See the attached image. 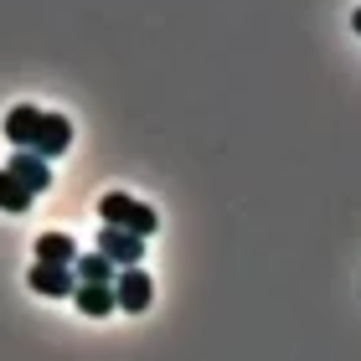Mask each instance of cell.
I'll return each instance as SVG.
<instances>
[{
	"label": "cell",
	"mask_w": 361,
	"mask_h": 361,
	"mask_svg": "<svg viewBox=\"0 0 361 361\" xmlns=\"http://www.w3.org/2000/svg\"><path fill=\"white\" fill-rule=\"evenodd\" d=\"M98 217H104V227H119V233H135V238H150L160 227L155 207H145L140 196H124V191H109L98 202Z\"/></svg>",
	"instance_id": "1"
},
{
	"label": "cell",
	"mask_w": 361,
	"mask_h": 361,
	"mask_svg": "<svg viewBox=\"0 0 361 361\" xmlns=\"http://www.w3.org/2000/svg\"><path fill=\"white\" fill-rule=\"evenodd\" d=\"M150 300H155V284H150L145 269H119V274H114V305H119V310L140 315V310H150Z\"/></svg>",
	"instance_id": "2"
},
{
	"label": "cell",
	"mask_w": 361,
	"mask_h": 361,
	"mask_svg": "<svg viewBox=\"0 0 361 361\" xmlns=\"http://www.w3.org/2000/svg\"><path fill=\"white\" fill-rule=\"evenodd\" d=\"M98 253H104L114 269H140V258H145V238L119 233V227H104V233H98Z\"/></svg>",
	"instance_id": "3"
},
{
	"label": "cell",
	"mask_w": 361,
	"mask_h": 361,
	"mask_svg": "<svg viewBox=\"0 0 361 361\" xmlns=\"http://www.w3.org/2000/svg\"><path fill=\"white\" fill-rule=\"evenodd\" d=\"M73 145V124L62 119V114H42V124H37V145H31V155H42L47 166L62 155Z\"/></svg>",
	"instance_id": "4"
},
{
	"label": "cell",
	"mask_w": 361,
	"mask_h": 361,
	"mask_svg": "<svg viewBox=\"0 0 361 361\" xmlns=\"http://www.w3.org/2000/svg\"><path fill=\"white\" fill-rule=\"evenodd\" d=\"M26 284L37 289V294H47V300H68V294L78 289V274L62 269V264H31Z\"/></svg>",
	"instance_id": "5"
},
{
	"label": "cell",
	"mask_w": 361,
	"mask_h": 361,
	"mask_svg": "<svg viewBox=\"0 0 361 361\" xmlns=\"http://www.w3.org/2000/svg\"><path fill=\"white\" fill-rule=\"evenodd\" d=\"M21 186L31 191V196H42L47 186H52V166H47L42 155H31V150H21V155H11V166H6Z\"/></svg>",
	"instance_id": "6"
},
{
	"label": "cell",
	"mask_w": 361,
	"mask_h": 361,
	"mask_svg": "<svg viewBox=\"0 0 361 361\" xmlns=\"http://www.w3.org/2000/svg\"><path fill=\"white\" fill-rule=\"evenodd\" d=\"M37 124H42V109L16 104V109L6 114V140L16 145V150H31V145H37Z\"/></svg>",
	"instance_id": "7"
},
{
	"label": "cell",
	"mask_w": 361,
	"mask_h": 361,
	"mask_svg": "<svg viewBox=\"0 0 361 361\" xmlns=\"http://www.w3.org/2000/svg\"><path fill=\"white\" fill-rule=\"evenodd\" d=\"M73 300H78V310L83 315H93V320H104V315H114V284H78L73 289Z\"/></svg>",
	"instance_id": "8"
},
{
	"label": "cell",
	"mask_w": 361,
	"mask_h": 361,
	"mask_svg": "<svg viewBox=\"0 0 361 361\" xmlns=\"http://www.w3.org/2000/svg\"><path fill=\"white\" fill-rule=\"evenodd\" d=\"M73 258H78V243L68 233H42L37 238V264H62V269H73Z\"/></svg>",
	"instance_id": "9"
},
{
	"label": "cell",
	"mask_w": 361,
	"mask_h": 361,
	"mask_svg": "<svg viewBox=\"0 0 361 361\" xmlns=\"http://www.w3.org/2000/svg\"><path fill=\"white\" fill-rule=\"evenodd\" d=\"M73 274H78V284H114V274H119V269L93 248V253H78L73 258Z\"/></svg>",
	"instance_id": "10"
},
{
	"label": "cell",
	"mask_w": 361,
	"mask_h": 361,
	"mask_svg": "<svg viewBox=\"0 0 361 361\" xmlns=\"http://www.w3.org/2000/svg\"><path fill=\"white\" fill-rule=\"evenodd\" d=\"M26 207H31V191L11 171H0V212H26Z\"/></svg>",
	"instance_id": "11"
},
{
	"label": "cell",
	"mask_w": 361,
	"mask_h": 361,
	"mask_svg": "<svg viewBox=\"0 0 361 361\" xmlns=\"http://www.w3.org/2000/svg\"><path fill=\"white\" fill-rule=\"evenodd\" d=\"M351 26H356V31H361V6H356V16H351Z\"/></svg>",
	"instance_id": "12"
}]
</instances>
